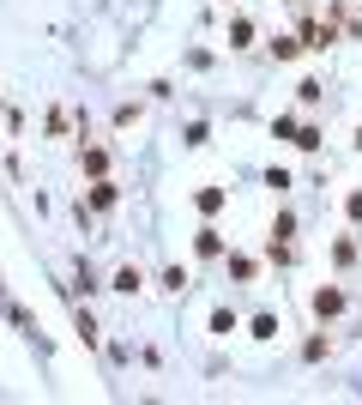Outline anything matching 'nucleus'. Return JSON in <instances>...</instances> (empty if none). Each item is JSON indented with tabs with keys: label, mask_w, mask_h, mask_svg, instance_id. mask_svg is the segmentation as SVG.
Listing matches in <instances>:
<instances>
[{
	"label": "nucleus",
	"mask_w": 362,
	"mask_h": 405,
	"mask_svg": "<svg viewBox=\"0 0 362 405\" xmlns=\"http://www.w3.org/2000/svg\"><path fill=\"white\" fill-rule=\"evenodd\" d=\"M314 309H320V315H338V309H344V290H320Z\"/></svg>",
	"instance_id": "obj_1"
},
{
	"label": "nucleus",
	"mask_w": 362,
	"mask_h": 405,
	"mask_svg": "<svg viewBox=\"0 0 362 405\" xmlns=\"http://www.w3.org/2000/svg\"><path fill=\"white\" fill-rule=\"evenodd\" d=\"M139 285H145V278H139V272H133V266H127V272H115V290H127V297H133V290H139Z\"/></svg>",
	"instance_id": "obj_2"
},
{
	"label": "nucleus",
	"mask_w": 362,
	"mask_h": 405,
	"mask_svg": "<svg viewBox=\"0 0 362 405\" xmlns=\"http://www.w3.org/2000/svg\"><path fill=\"white\" fill-rule=\"evenodd\" d=\"M350 218H362V194H350Z\"/></svg>",
	"instance_id": "obj_3"
}]
</instances>
